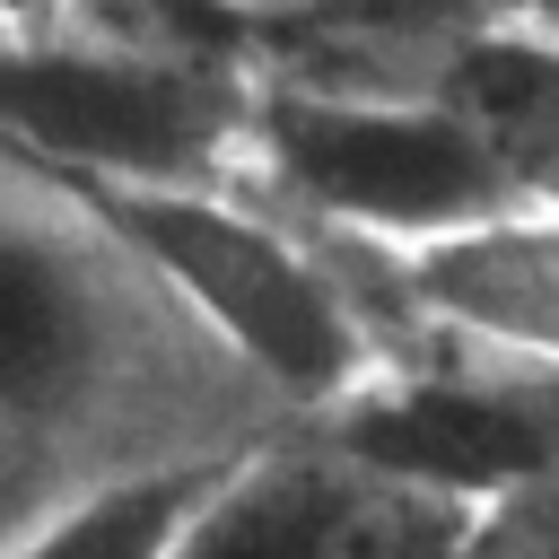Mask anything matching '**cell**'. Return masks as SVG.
<instances>
[{"label":"cell","instance_id":"cell-4","mask_svg":"<svg viewBox=\"0 0 559 559\" xmlns=\"http://www.w3.org/2000/svg\"><path fill=\"white\" fill-rule=\"evenodd\" d=\"M253 183L297 201L358 253L437 236L524 192V175L472 114L332 79H253Z\"/></svg>","mask_w":559,"mask_h":559},{"label":"cell","instance_id":"cell-1","mask_svg":"<svg viewBox=\"0 0 559 559\" xmlns=\"http://www.w3.org/2000/svg\"><path fill=\"white\" fill-rule=\"evenodd\" d=\"M262 402L175 297L105 236L79 183L0 148V489L9 515L140 472L201 463L157 419Z\"/></svg>","mask_w":559,"mask_h":559},{"label":"cell","instance_id":"cell-7","mask_svg":"<svg viewBox=\"0 0 559 559\" xmlns=\"http://www.w3.org/2000/svg\"><path fill=\"white\" fill-rule=\"evenodd\" d=\"M227 454L201 463H140V472H105L70 498H52L44 515H26L0 559H175L201 489L218 480Z\"/></svg>","mask_w":559,"mask_h":559},{"label":"cell","instance_id":"cell-3","mask_svg":"<svg viewBox=\"0 0 559 559\" xmlns=\"http://www.w3.org/2000/svg\"><path fill=\"white\" fill-rule=\"evenodd\" d=\"M0 148L61 183H253V79L114 35H0Z\"/></svg>","mask_w":559,"mask_h":559},{"label":"cell","instance_id":"cell-5","mask_svg":"<svg viewBox=\"0 0 559 559\" xmlns=\"http://www.w3.org/2000/svg\"><path fill=\"white\" fill-rule=\"evenodd\" d=\"M498 498H454L332 445H245L201 489L175 559H463Z\"/></svg>","mask_w":559,"mask_h":559},{"label":"cell","instance_id":"cell-9","mask_svg":"<svg viewBox=\"0 0 559 559\" xmlns=\"http://www.w3.org/2000/svg\"><path fill=\"white\" fill-rule=\"evenodd\" d=\"M218 9H245V17H297V9H332V0H218Z\"/></svg>","mask_w":559,"mask_h":559},{"label":"cell","instance_id":"cell-8","mask_svg":"<svg viewBox=\"0 0 559 559\" xmlns=\"http://www.w3.org/2000/svg\"><path fill=\"white\" fill-rule=\"evenodd\" d=\"M52 9L61 0H0V35H35V26H52Z\"/></svg>","mask_w":559,"mask_h":559},{"label":"cell","instance_id":"cell-2","mask_svg":"<svg viewBox=\"0 0 559 559\" xmlns=\"http://www.w3.org/2000/svg\"><path fill=\"white\" fill-rule=\"evenodd\" d=\"M105 236L175 297V314L288 411H349L384 349L332 262L253 183H79Z\"/></svg>","mask_w":559,"mask_h":559},{"label":"cell","instance_id":"cell-6","mask_svg":"<svg viewBox=\"0 0 559 559\" xmlns=\"http://www.w3.org/2000/svg\"><path fill=\"white\" fill-rule=\"evenodd\" d=\"M393 271V297L445 341L498 349L533 376H559V192H507L480 218H454L411 245H367Z\"/></svg>","mask_w":559,"mask_h":559}]
</instances>
